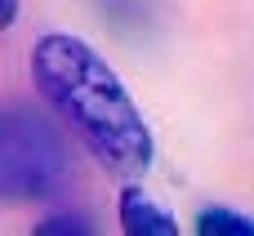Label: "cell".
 I'll use <instances>...</instances> for the list:
<instances>
[{"instance_id": "3", "label": "cell", "mask_w": 254, "mask_h": 236, "mask_svg": "<svg viewBox=\"0 0 254 236\" xmlns=\"http://www.w3.org/2000/svg\"><path fill=\"white\" fill-rule=\"evenodd\" d=\"M121 228L129 236H174L179 223L165 205H156L138 183H125L121 187Z\"/></svg>"}, {"instance_id": "2", "label": "cell", "mask_w": 254, "mask_h": 236, "mask_svg": "<svg viewBox=\"0 0 254 236\" xmlns=\"http://www.w3.org/2000/svg\"><path fill=\"white\" fill-rule=\"evenodd\" d=\"M71 178V156L58 129L31 112L0 116V205L45 201Z\"/></svg>"}, {"instance_id": "5", "label": "cell", "mask_w": 254, "mask_h": 236, "mask_svg": "<svg viewBox=\"0 0 254 236\" xmlns=\"http://www.w3.org/2000/svg\"><path fill=\"white\" fill-rule=\"evenodd\" d=\"M36 232L45 236V232H89V228H85L80 219H71V214H67V219H49V223H40Z\"/></svg>"}, {"instance_id": "6", "label": "cell", "mask_w": 254, "mask_h": 236, "mask_svg": "<svg viewBox=\"0 0 254 236\" xmlns=\"http://www.w3.org/2000/svg\"><path fill=\"white\" fill-rule=\"evenodd\" d=\"M18 22V0H0V31Z\"/></svg>"}, {"instance_id": "1", "label": "cell", "mask_w": 254, "mask_h": 236, "mask_svg": "<svg viewBox=\"0 0 254 236\" xmlns=\"http://www.w3.org/2000/svg\"><path fill=\"white\" fill-rule=\"evenodd\" d=\"M31 80L107 174H116L121 183H138L152 170V129L121 76L89 40L71 31L40 36L31 49Z\"/></svg>"}, {"instance_id": "4", "label": "cell", "mask_w": 254, "mask_h": 236, "mask_svg": "<svg viewBox=\"0 0 254 236\" xmlns=\"http://www.w3.org/2000/svg\"><path fill=\"white\" fill-rule=\"evenodd\" d=\"M196 232L201 236H254V219L232 214V210H201Z\"/></svg>"}]
</instances>
